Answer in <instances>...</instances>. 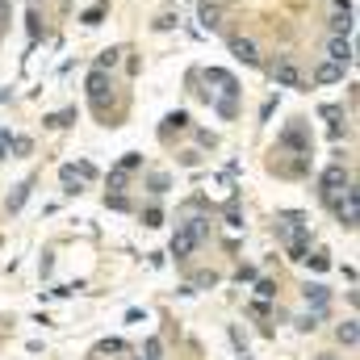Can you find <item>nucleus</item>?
Returning a JSON list of instances; mask_svg holds the SVG:
<instances>
[{
	"mask_svg": "<svg viewBox=\"0 0 360 360\" xmlns=\"http://www.w3.org/2000/svg\"><path fill=\"white\" fill-rule=\"evenodd\" d=\"M30 188H34V180H25V184H17V193L8 197V214H17V210L25 205V197H30Z\"/></svg>",
	"mask_w": 360,
	"mask_h": 360,
	"instance_id": "14",
	"label": "nucleus"
},
{
	"mask_svg": "<svg viewBox=\"0 0 360 360\" xmlns=\"http://www.w3.org/2000/svg\"><path fill=\"white\" fill-rule=\"evenodd\" d=\"M126 176H130L126 168H113V172H109V188H113V193H122V188H126Z\"/></svg>",
	"mask_w": 360,
	"mask_h": 360,
	"instance_id": "17",
	"label": "nucleus"
},
{
	"mask_svg": "<svg viewBox=\"0 0 360 360\" xmlns=\"http://www.w3.org/2000/svg\"><path fill=\"white\" fill-rule=\"evenodd\" d=\"M201 239H205V222H201V218H188V222H180V226H176V239H172V256H176V260L193 256Z\"/></svg>",
	"mask_w": 360,
	"mask_h": 360,
	"instance_id": "2",
	"label": "nucleus"
},
{
	"mask_svg": "<svg viewBox=\"0 0 360 360\" xmlns=\"http://www.w3.org/2000/svg\"><path fill=\"white\" fill-rule=\"evenodd\" d=\"M205 80H210V84H218L222 96H239V80H235L231 72H222V68H210V72H205Z\"/></svg>",
	"mask_w": 360,
	"mask_h": 360,
	"instance_id": "7",
	"label": "nucleus"
},
{
	"mask_svg": "<svg viewBox=\"0 0 360 360\" xmlns=\"http://www.w3.org/2000/svg\"><path fill=\"white\" fill-rule=\"evenodd\" d=\"M117 55H122V51H105V55H101V63H96V68H113V63H117Z\"/></svg>",
	"mask_w": 360,
	"mask_h": 360,
	"instance_id": "30",
	"label": "nucleus"
},
{
	"mask_svg": "<svg viewBox=\"0 0 360 360\" xmlns=\"http://www.w3.org/2000/svg\"><path fill=\"white\" fill-rule=\"evenodd\" d=\"M281 147L293 151V155H310V126L306 122H289L281 130Z\"/></svg>",
	"mask_w": 360,
	"mask_h": 360,
	"instance_id": "5",
	"label": "nucleus"
},
{
	"mask_svg": "<svg viewBox=\"0 0 360 360\" xmlns=\"http://www.w3.org/2000/svg\"><path fill=\"white\" fill-rule=\"evenodd\" d=\"M310 264H314L319 272H327V269H331V260H327V252H314V256H310Z\"/></svg>",
	"mask_w": 360,
	"mask_h": 360,
	"instance_id": "23",
	"label": "nucleus"
},
{
	"mask_svg": "<svg viewBox=\"0 0 360 360\" xmlns=\"http://www.w3.org/2000/svg\"><path fill=\"white\" fill-rule=\"evenodd\" d=\"M314 80H319V84H340V80H344V63H319Z\"/></svg>",
	"mask_w": 360,
	"mask_h": 360,
	"instance_id": "12",
	"label": "nucleus"
},
{
	"mask_svg": "<svg viewBox=\"0 0 360 360\" xmlns=\"http://www.w3.org/2000/svg\"><path fill=\"white\" fill-rule=\"evenodd\" d=\"M276 235L289 248V260H306V239H310V222L302 214H281L276 218Z\"/></svg>",
	"mask_w": 360,
	"mask_h": 360,
	"instance_id": "1",
	"label": "nucleus"
},
{
	"mask_svg": "<svg viewBox=\"0 0 360 360\" xmlns=\"http://www.w3.org/2000/svg\"><path fill=\"white\" fill-rule=\"evenodd\" d=\"M331 210H335V218H340V226H344V231H356V218H360V193H356V184H348V188L331 201Z\"/></svg>",
	"mask_w": 360,
	"mask_h": 360,
	"instance_id": "3",
	"label": "nucleus"
},
{
	"mask_svg": "<svg viewBox=\"0 0 360 360\" xmlns=\"http://www.w3.org/2000/svg\"><path fill=\"white\" fill-rule=\"evenodd\" d=\"M168 184H172L168 176H151V193H168Z\"/></svg>",
	"mask_w": 360,
	"mask_h": 360,
	"instance_id": "29",
	"label": "nucleus"
},
{
	"mask_svg": "<svg viewBox=\"0 0 360 360\" xmlns=\"http://www.w3.org/2000/svg\"><path fill=\"white\" fill-rule=\"evenodd\" d=\"M231 55H235V59H243V63H252V68L260 63V55H256V42H252V38H231Z\"/></svg>",
	"mask_w": 360,
	"mask_h": 360,
	"instance_id": "10",
	"label": "nucleus"
},
{
	"mask_svg": "<svg viewBox=\"0 0 360 360\" xmlns=\"http://www.w3.org/2000/svg\"><path fill=\"white\" fill-rule=\"evenodd\" d=\"M235 113H239V101H235V96H222V101H218V117H226V122H231Z\"/></svg>",
	"mask_w": 360,
	"mask_h": 360,
	"instance_id": "16",
	"label": "nucleus"
},
{
	"mask_svg": "<svg viewBox=\"0 0 360 360\" xmlns=\"http://www.w3.org/2000/svg\"><path fill=\"white\" fill-rule=\"evenodd\" d=\"M272 80H276V89H306V80H302V72H297V63L285 55V59H276L269 68Z\"/></svg>",
	"mask_w": 360,
	"mask_h": 360,
	"instance_id": "6",
	"label": "nucleus"
},
{
	"mask_svg": "<svg viewBox=\"0 0 360 360\" xmlns=\"http://www.w3.org/2000/svg\"><path fill=\"white\" fill-rule=\"evenodd\" d=\"M4 17H8V0H0V21H4Z\"/></svg>",
	"mask_w": 360,
	"mask_h": 360,
	"instance_id": "32",
	"label": "nucleus"
},
{
	"mask_svg": "<svg viewBox=\"0 0 360 360\" xmlns=\"http://www.w3.org/2000/svg\"><path fill=\"white\" fill-rule=\"evenodd\" d=\"M335 335H340V344H348V348H356L360 331H356V319H348V323H340L335 327Z\"/></svg>",
	"mask_w": 360,
	"mask_h": 360,
	"instance_id": "13",
	"label": "nucleus"
},
{
	"mask_svg": "<svg viewBox=\"0 0 360 360\" xmlns=\"http://www.w3.org/2000/svg\"><path fill=\"white\" fill-rule=\"evenodd\" d=\"M201 25H205V30H214V25H218V4H210V0L201 4Z\"/></svg>",
	"mask_w": 360,
	"mask_h": 360,
	"instance_id": "15",
	"label": "nucleus"
},
{
	"mask_svg": "<svg viewBox=\"0 0 360 360\" xmlns=\"http://www.w3.org/2000/svg\"><path fill=\"white\" fill-rule=\"evenodd\" d=\"M306 306H310V314H319V319H323V310L331 306L327 285H306Z\"/></svg>",
	"mask_w": 360,
	"mask_h": 360,
	"instance_id": "8",
	"label": "nucleus"
},
{
	"mask_svg": "<svg viewBox=\"0 0 360 360\" xmlns=\"http://www.w3.org/2000/svg\"><path fill=\"white\" fill-rule=\"evenodd\" d=\"M105 89H109V76H105V68H96L89 76V96H92V105L101 109L105 105Z\"/></svg>",
	"mask_w": 360,
	"mask_h": 360,
	"instance_id": "11",
	"label": "nucleus"
},
{
	"mask_svg": "<svg viewBox=\"0 0 360 360\" xmlns=\"http://www.w3.org/2000/svg\"><path fill=\"white\" fill-rule=\"evenodd\" d=\"M143 222H147V226H160V222H164V214H160V210H155V205H151V210H147V214H143Z\"/></svg>",
	"mask_w": 360,
	"mask_h": 360,
	"instance_id": "27",
	"label": "nucleus"
},
{
	"mask_svg": "<svg viewBox=\"0 0 360 360\" xmlns=\"http://www.w3.org/2000/svg\"><path fill=\"white\" fill-rule=\"evenodd\" d=\"M226 226H243V214H239V205H235V201L226 205Z\"/></svg>",
	"mask_w": 360,
	"mask_h": 360,
	"instance_id": "20",
	"label": "nucleus"
},
{
	"mask_svg": "<svg viewBox=\"0 0 360 360\" xmlns=\"http://www.w3.org/2000/svg\"><path fill=\"white\" fill-rule=\"evenodd\" d=\"M96 352H101V356H105V352H126V344H122V340H105Z\"/></svg>",
	"mask_w": 360,
	"mask_h": 360,
	"instance_id": "22",
	"label": "nucleus"
},
{
	"mask_svg": "<svg viewBox=\"0 0 360 360\" xmlns=\"http://www.w3.org/2000/svg\"><path fill=\"white\" fill-rule=\"evenodd\" d=\"M72 117H76V113H72V109H63V113H51V117H46V122H51V126H55V130H63V126H68V122H72Z\"/></svg>",
	"mask_w": 360,
	"mask_h": 360,
	"instance_id": "18",
	"label": "nucleus"
},
{
	"mask_svg": "<svg viewBox=\"0 0 360 360\" xmlns=\"http://www.w3.org/2000/svg\"><path fill=\"white\" fill-rule=\"evenodd\" d=\"M256 293L269 302V297H276V285H272V281H260V285H256Z\"/></svg>",
	"mask_w": 360,
	"mask_h": 360,
	"instance_id": "25",
	"label": "nucleus"
},
{
	"mask_svg": "<svg viewBox=\"0 0 360 360\" xmlns=\"http://www.w3.org/2000/svg\"><path fill=\"white\" fill-rule=\"evenodd\" d=\"M8 147H13V134H8V130H0V160H8Z\"/></svg>",
	"mask_w": 360,
	"mask_h": 360,
	"instance_id": "28",
	"label": "nucleus"
},
{
	"mask_svg": "<svg viewBox=\"0 0 360 360\" xmlns=\"http://www.w3.org/2000/svg\"><path fill=\"white\" fill-rule=\"evenodd\" d=\"M30 147H34L30 139H13V151H17V155H30Z\"/></svg>",
	"mask_w": 360,
	"mask_h": 360,
	"instance_id": "31",
	"label": "nucleus"
},
{
	"mask_svg": "<svg viewBox=\"0 0 360 360\" xmlns=\"http://www.w3.org/2000/svg\"><path fill=\"white\" fill-rule=\"evenodd\" d=\"M160 352H164V348H160V340H147V348H143V356H139V360H164Z\"/></svg>",
	"mask_w": 360,
	"mask_h": 360,
	"instance_id": "19",
	"label": "nucleus"
},
{
	"mask_svg": "<svg viewBox=\"0 0 360 360\" xmlns=\"http://www.w3.org/2000/svg\"><path fill=\"white\" fill-rule=\"evenodd\" d=\"M101 17H105V4H92L89 13H84V25H96Z\"/></svg>",
	"mask_w": 360,
	"mask_h": 360,
	"instance_id": "21",
	"label": "nucleus"
},
{
	"mask_svg": "<svg viewBox=\"0 0 360 360\" xmlns=\"http://www.w3.org/2000/svg\"><path fill=\"white\" fill-rule=\"evenodd\" d=\"M327 55H331V63H352V42H348V34H335L331 38V46H327Z\"/></svg>",
	"mask_w": 360,
	"mask_h": 360,
	"instance_id": "9",
	"label": "nucleus"
},
{
	"mask_svg": "<svg viewBox=\"0 0 360 360\" xmlns=\"http://www.w3.org/2000/svg\"><path fill=\"white\" fill-rule=\"evenodd\" d=\"M139 164H143V155H134V151H130V155H126V160H122V164H117V168H126V172H134V168H139Z\"/></svg>",
	"mask_w": 360,
	"mask_h": 360,
	"instance_id": "26",
	"label": "nucleus"
},
{
	"mask_svg": "<svg viewBox=\"0 0 360 360\" xmlns=\"http://www.w3.org/2000/svg\"><path fill=\"white\" fill-rule=\"evenodd\" d=\"M172 126H176V130H184V126H188V113H184V109H180V113H172V117H168V130H172Z\"/></svg>",
	"mask_w": 360,
	"mask_h": 360,
	"instance_id": "24",
	"label": "nucleus"
},
{
	"mask_svg": "<svg viewBox=\"0 0 360 360\" xmlns=\"http://www.w3.org/2000/svg\"><path fill=\"white\" fill-rule=\"evenodd\" d=\"M348 184H352L348 168H344V164H331V168H327V172L319 176V197H323V201L331 205V201H335V197H340V193H344Z\"/></svg>",
	"mask_w": 360,
	"mask_h": 360,
	"instance_id": "4",
	"label": "nucleus"
}]
</instances>
